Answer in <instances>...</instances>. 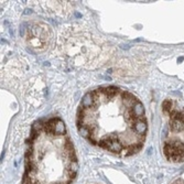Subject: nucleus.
<instances>
[{
  "label": "nucleus",
  "instance_id": "6e6552de",
  "mask_svg": "<svg viewBox=\"0 0 184 184\" xmlns=\"http://www.w3.org/2000/svg\"><path fill=\"white\" fill-rule=\"evenodd\" d=\"M183 60H184L183 57H180L179 60H177V62H179V63H181V62H182V61H183Z\"/></svg>",
  "mask_w": 184,
  "mask_h": 184
},
{
  "label": "nucleus",
  "instance_id": "f03ea898",
  "mask_svg": "<svg viewBox=\"0 0 184 184\" xmlns=\"http://www.w3.org/2000/svg\"><path fill=\"white\" fill-rule=\"evenodd\" d=\"M95 104H96V102H95V99H94L93 94H92V93H87L86 95L83 97V99H82L81 106L83 108H86V109H88V108L93 107Z\"/></svg>",
  "mask_w": 184,
  "mask_h": 184
},
{
  "label": "nucleus",
  "instance_id": "f257e3e1",
  "mask_svg": "<svg viewBox=\"0 0 184 184\" xmlns=\"http://www.w3.org/2000/svg\"><path fill=\"white\" fill-rule=\"evenodd\" d=\"M132 131L137 136H145L146 131H147V122H146L145 118L136 120V122L132 125Z\"/></svg>",
  "mask_w": 184,
  "mask_h": 184
},
{
  "label": "nucleus",
  "instance_id": "7ed1b4c3",
  "mask_svg": "<svg viewBox=\"0 0 184 184\" xmlns=\"http://www.w3.org/2000/svg\"><path fill=\"white\" fill-rule=\"evenodd\" d=\"M131 110H132V112H133V116L137 119H142V117L145 116V107H143V105L140 103L139 100H138L137 103H136V105L131 108Z\"/></svg>",
  "mask_w": 184,
  "mask_h": 184
},
{
  "label": "nucleus",
  "instance_id": "39448f33",
  "mask_svg": "<svg viewBox=\"0 0 184 184\" xmlns=\"http://www.w3.org/2000/svg\"><path fill=\"white\" fill-rule=\"evenodd\" d=\"M77 169H78V164H77L76 161H71V162L68 163L67 173L71 179H73V177H75V174H76V172H77Z\"/></svg>",
  "mask_w": 184,
  "mask_h": 184
},
{
  "label": "nucleus",
  "instance_id": "0eeeda50",
  "mask_svg": "<svg viewBox=\"0 0 184 184\" xmlns=\"http://www.w3.org/2000/svg\"><path fill=\"white\" fill-rule=\"evenodd\" d=\"M42 129H44V125H43L41 121H37V122H34V125H33V132L39 133Z\"/></svg>",
  "mask_w": 184,
  "mask_h": 184
},
{
  "label": "nucleus",
  "instance_id": "20e7f679",
  "mask_svg": "<svg viewBox=\"0 0 184 184\" xmlns=\"http://www.w3.org/2000/svg\"><path fill=\"white\" fill-rule=\"evenodd\" d=\"M66 131L65 129V124H64L63 121L61 120V119L57 118L56 120V124H55V128H54V135H64Z\"/></svg>",
  "mask_w": 184,
  "mask_h": 184
},
{
  "label": "nucleus",
  "instance_id": "423d86ee",
  "mask_svg": "<svg viewBox=\"0 0 184 184\" xmlns=\"http://www.w3.org/2000/svg\"><path fill=\"white\" fill-rule=\"evenodd\" d=\"M162 108H163V112H167V114H170L172 112V100L171 99H167L164 100L162 103Z\"/></svg>",
  "mask_w": 184,
  "mask_h": 184
}]
</instances>
